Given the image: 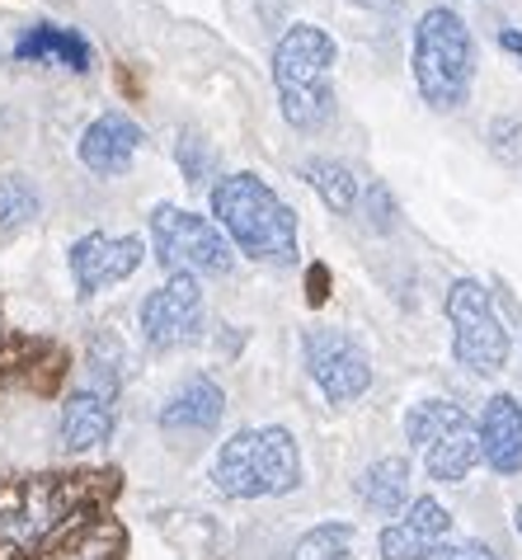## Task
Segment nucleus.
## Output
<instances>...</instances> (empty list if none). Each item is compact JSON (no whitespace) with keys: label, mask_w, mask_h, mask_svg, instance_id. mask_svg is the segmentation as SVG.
<instances>
[{"label":"nucleus","mask_w":522,"mask_h":560,"mask_svg":"<svg viewBox=\"0 0 522 560\" xmlns=\"http://www.w3.org/2000/svg\"><path fill=\"white\" fill-rule=\"evenodd\" d=\"M212 217L250 259L264 264L297 259V217L259 175H226L212 189Z\"/></svg>","instance_id":"f257e3e1"},{"label":"nucleus","mask_w":522,"mask_h":560,"mask_svg":"<svg viewBox=\"0 0 522 560\" xmlns=\"http://www.w3.org/2000/svg\"><path fill=\"white\" fill-rule=\"evenodd\" d=\"M334 67V38L320 24H292L273 48V85L283 100V118L297 132L325 128L334 114V95L325 75Z\"/></svg>","instance_id":"f03ea898"},{"label":"nucleus","mask_w":522,"mask_h":560,"mask_svg":"<svg viewBox=\"0 0 522 560\" xmlns=\"http://www.w3.org/2000/svg\"><path fill=\"white\" fill-rule=\"evenodd\" d=\"M222 494L232 500H264V494H287L301 486V457L297 439L287 429H240L236 439L222 443L217 466H212Z\"/></svg>","instance_id":"7ed1b4c3"},{"label":"nucleus","mask_w":522,"mask_h":560,"mask_svg":"<svg viewBox=\"0 0 522 560\" xmlns=\"http://www.w3.org/2000/svg\"><path fill=\"white\" fill-rule=\"evenodd\" d=\"M90 500V476H34L0 509V551L34 556L71 533Z\"/></svg>","instance_id":"20e7f679"},{"label":"nucleus","mask_w":522,"mask_h":560,"mask_svg":"<svg viewBox=\"0 0 522 560\" xmlns=\"http://www.w3.org/2000/svg\"><path fill=\"white\" fill-rule=\"evenodd\" d=\"M471 75H475V57L462 14L448 5L428 10L414 24V81H419V95L448 114V108L466 104Z\"/></svg>","instance_id":"39448f33"},{"label":"nucleus","mask_w":522,"mask_h":560,"mask_svg":"<svg viewBox=\"0 0 522 560\" xmlns=\"http://www.w3.org/2000/svg\"><path fill=\"white\" fill-rule=\"evenodd\" d=\"M151 245H156L161 269L170 273H226L236 259L217 222L183 212L175 203H161L151 212Z\"/></svg>","instance_id":"423d86ee"},{"label":"nucleus","mask_w":522,"mask_h":560,"mask_svg":"<svg viewBox=\"0 0 522 560\" xmlns=\"http://www.w3.org/2000/svg\"><path fill=\"white\" fill-rule=\"evenodd\" d=\"M448 320H452V353L462 368L489 377V372H499L509 363V330H503L485 283H475V278L452 283L448 288Z\"/></svg>","instance_id":"0eeeda50"},{"label":"nucleus","mask_w":522,"mask_h":560,"mask_svg":"<svg viewBox=\"0 0 522 560\" xmlns=\"http://www.w3.org/2000/svg\"><path fill=\"white\" fill-rule=\"evenodd\" d=\"M142 330L151 349H179L203 335V288L193 273H170L142 302Z\"/></svg>","instance_id":"6e6552de"},{"label":"nucleus","mask_w":522,"mask_h":560,"mask_svg":"<svg viewBox=\"0 0 522 560\" xmlns=\"http://www.w3.org/2000/svg\"><path fill=\"white\" fill-rule=\"evenodd\" d=\"M306 372L316 377V386L325 392V400L344 406L358 400L372 386V363L367 353L353 345L344 330H311L306 335Z\"/></svg>","instance_id":"1a4fd4ad"},{"label":"nucleus","mask_w":522,"mask_h":560,"mask_svg":"<svg viewBox=\"0 0 522 560\" xmlns=\"http://www.w3.org/2000/svg\"><path fill=\"white\" fill-rule=\"evenodd\" d=\"M146 259V245L142 236H104V231H90L71 245V278H75V292L81 298H95L99 288L122 283L142 269Z\"/></svg>","instance_id":"9d476101"},{"label":"nucleus","mask_w":522,"mask_h":560,"mask_svg":"<svg viewBox=\"0 0 522 560\" xmlns=\"http://www.w3.org/2000/svg\"><path fill=\"white\" fill-rule=\"evenodd\" d=\"M452 533V513L442 509L438 500H414L405 523H391L381 533V556L387 560H434V551L448 541Z\"/></svg>","instance_id":"9b49d317"},{"label":"nucleus","mask_w":522,"mask_h":560,"mask_svg":"<svg viewBox=\"0 0 522 560\" xmlns=\"http://www.w3.org/2000/svg\"><path fill=\"white\" fill-rule=\"evenodd\" d=\"M137 147H142V128L128 114H104L81 132V165L95 175H128Z\"/></svg>","instance_id":"f8f14e48"},{"label":"nucleus","mask_w":522,"mask_h":560,"mask_svg":"<svg viewBox=\"0 0 522 560\" xmlns=\"http://www.w3.org/2000/svg\"><path fill=\"white\" fill-rule=\"evenodd\" d=\"M109 433H114V392L81 386L75 396H67V406H61V443L71 453H90V447L109 443Z\"/></svg>","instance_id":"ddd939ff"},{"label":"nucleus","mask_w":522,"mask_h":560,"mask_svg":"<svg viewBox=\"0 0 522 560\" xmlns=\"http://www.w3.org/2000/svg\"><path fill=\"white\" fill-rule=\"evenodd\" d=\"M481 447H485V462L495 466L499 476H513L522 471V406L513 396H489L485 400V415H481Z\"/></svg>","instance_id":"4468645a"},{"label":"nucleus","mask_w":522,"mask_h":560,"mask_svg":"<svg viewBox=\"0 0 522 560\" xmlns=\"http://www.w3.org/2000/svg\"><path fill=\"white\" fill-rule=\"evenodd\" d=\"M226 415V396L212 377H189L183 386H175V396L165 400L161 424L165 429H183V433H207L217 429Z\"/></svg>","instance_id":"2eb2a0df"},{"label":"nucleus","mask_w":522,"mask_h":560,"mask_svg":"<svg viewBox=\"0 0 522 560\" xmlns=\"http://www.w3.org/2000/svg\"><path fill=\"white\" fill-rule=\"evenodd\" d=\"M14 57L20 61H57V67L67 71H90V43L75 34V28H57V24H34L28 34L14 43Z\"/></svg>","instance_id":"dca6fc26"},{"label":"nucleus","mask_w":522,"mask_h":560,"mask_svg":"<svg viewBox=\"0 0 522 560\" xmlns=\"http://www.w3.org/2000/svg\"><path fill=\"white\" fill-rule=\"evenodd\" d=\"M481 457H485L481 429H475L471 419H462L452 433H442L438 443H428V476L434 480H462Z\"/></svg>","instance_id":"f3484780"},{"label":"nucleus","mask_w":522,"mask_h":560,"mask_svg":"<svg viewBox=\"0 0 522 560\" xmlns=\"http://www.w3.org/2000/svg\"><path fill=\"white\" fill-rule=\"evenodd\" d=\"M358 500L372 504L377 513H401L410 500V462L405 457H381L358 476Z\"/></svg>","instance_id":"a211bd4d"},{"label":"nucleus","mask_w":522,"mask_h":560,"mask_svg":"<svg viewBox=\"0 0 522 560\" xmlns=\"http://www.w3.org/2000/svg\"><path fill=\"white\" fill-rule=\"evenodd\" d=\"M122 551H128V537H122V527L114 518H95V523L85 518L57 547L52 560H122Z\"/></svg>","instance_id":"6ab92c4d"},{"label":"nucleus","mask_w":522,"mask_h":560,"mask_svg":"<svg viewBox=\"0 0 522 560\" xmlns=\"http://www.w3.org/2000/svg\"><path fill=\"white\" fill-rule=\"evenodd\" d=\"M301 179L320 194V203H325L330 212H353V203H358V179H353V170L340 165V161L316 155V161L301 165Z\"/></svg>","instance_id":"aec40b11"},{"label":"nucleus","mask_w":522,"mask_h":560,"mask_svg":"<svg viewBox=\"0 0 522 560\" xmlns=\"http://www.w3.org/2000/svg\"><path fill=\"white\" fill-rule=\"evenodd\" d=\"M466 419L462 406H452V400H424V406H414L405 415V433H410V443H438L442 433H452L456 424Z\"/></svg>","instance_id":"412c9836"},{"label":"nucleus","mask_w":522,"mask_h":560,"mask_svg":"<svg viewBox=\"0 0 522 560\" xmlns=\"http://www.w3.org/2000/svg\"><path fill=\"white\" fill-rule=\"evenodd\" d=\"M38 217V194L34 184L20 179V175H5L0 179V231H20Z\"/></svg>","instance_id":"4be33fe9"},{"label":"nucleus","mask_w":522,"mask_h":560,"mask_svg":"<svg viewBox=\"0 0 522 560\" xmlns=\"http://www.w3.org/2000/svg\"><path fill=\"white\" fill-rule=\"evenodd\" d=\"M297 560H353V527L325 523L297 541Z\"/></svg>","instance_id":"5701e85b"},{"label":"nucleus","mask_w":522,"mask_h":560,"mask_svg":"<svg viewBox=\"0 0 522 560\" xmlns=\"http://www.w3.org/2000/svg\"><path fill=\"white\" fill-rule=\"evenodd\" d=\"M434 560H499L485 541H442L434 551Z\"/></svg>","instance_id":"b1692460"},{"label":"nucleus","mask_w":522,"mask_h":560,"mask_svg":"<svg viewBox=\"0 0 522 560\" xmlns=\"http://www.w3.org/2000/svg\"><path fill=\"white\" fill-rule=\"evenodd\" d=\"M367 222H377L381 231H391V222H395V208H391L387 184H372V194H367Z\"/></svg>","instance_id":"393cba45"},{"label":"nucleus","mask_w":522,"mask_h":560,"mask_svg":"<svg viewBox=\"0 0 522 560\" xmlns=\"http://www.w3.org/2000/svg\"><path fill=\"white\" fill-rule=\"evenodd\" d=\"M325 298H330V269L325 264H311V269H306V302L320 306Z\"/></svg>","instance_id":"a878e982"},{"label":"nucleus","mask_w":522,"mask_h":560,"mask_svg":"<svg viewBox=\"0 0 522 560\" xmlns=\"http://www.w3.org/2000/svg\"><path fill=\"white\" fill-rule=\"evenodd\" d=\"M499 43H503V52H518L522 57V34H518V28H503Z\"/></svg>","instance_id":"bb28decb"},{"label":"nucleus","mask_w":522,"mask_h":560,"mask_svg":"<svg viewBox=\"0 0 522 560\" xmlns=\"http://www.w3.org/2000/svg\"><path fill=\"white\" fill-rule=\"evenodd\" d=\"M513 523H518V537H522V509H518V513H513Z\"/></svg>","instance_id":"cd10ccee"}]
</instances>
